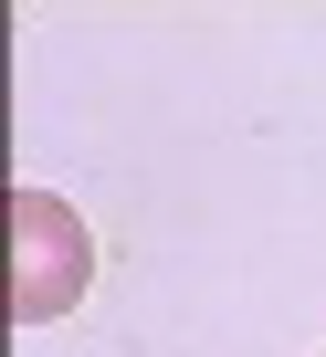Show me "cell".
<instances>
[{"mask_svg":"<svg viewBox=\"0 0 326 357\" xmlns=\"http://www.w3.org/2000/svg\"><path fill=\"white\" fill-rule=\"evenodd\" d=\"M0 284H11V326H53L84 305L95 284V242L53 190H11L0 200Z\"/></svg>","mask_w":326,"mask_h":357,"instance_id":"6da1fadb","label":"cell"}]
</instances>
